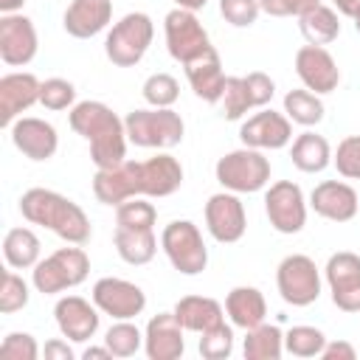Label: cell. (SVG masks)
<instances>
[{
  "mask_svg": "<svg viewBox=\"0 0 360 360\" xmlns=\"http://www.w3.org/2000/svg\"><path fill=\"white\" fill-rule=\"evenodd\" d=\"M70 127L90 143V160L96 169H110L127 160V127L104 101H79L70 107Z\"/></svg>",
  "mask_w": 360,
  "mask_h": 360,
  "instance_id": "obj_1",
  "label": "cell"
},
{
  "mask_svg": "<svg viewBox=\"0 0 360 360\" xmlns=\"http://www.w3.org/2000/svg\"><path fill=\"white\" fill-rule=\"evenodd\" d=\"M20 214L31 225H42L68 245H87L93 236L90 219L79 202L51 188H28L20 197Z\"/></svg>",
  "mask_w": 360,
  "mask_h": 360,
  "instance_id": "obj_2",
  "label": "cell"
},
{
  "mask_svg": "<svg viewBox=\"0 0 360 360\" xmlns=\"http://www.w3.org/2000/svg\"><path fill=\"white\" fill-rule=\"evenodd\" d=\"M90 276V256L82 245L59 248L31 267V284L42 295H56L79 287Z\"/></svg>",
  "mask_w": 360,
  "mask_h": 360,
  "instance_id": "obj_3",
  "label": "cell"
},
{
  "mask_svg": "<svg viewBox=\"0 0 360 360\" xmlns=\"http://www.w3.org/2000/svg\"><path fill=\"white\" fill-rule=\"evenodd\" d=\"M124 127H127L129 143H135L141 149H172L186 135L183 118L172 107L132 110V112H127Z\"/></svg>",
  "mask_w": 360,
  "mask_h": 360,
  "instance_id": "obj_4",
  "label": "cell"
},
{
  "mask_svg": "<svg viewBox=\"0 0 360 360\" xmlns=\"http://www.w3.org/2000/svg\"><path fill=\"white\" fill-rule=\"evenodd\" d=\"M152 37H155L152 17L143 11H129L110 28L104 39V53L115 68H135L146 56Z\"/></svg>",
  "mask_w": 360,
  "mask_h": 360,
  "instance_id": "obj_5",
  "label": "cell"
},
{
  "mask_svg": "<svg viewBox=\"0 0 360 360\" xmlns=\"http://www.w3.org/2000/svg\"><path fill=\"white\" fill-rule=\"evenodd\" d=\"M214 174H217V183L225 191L253 194V191H262L270 183V160L264 158L262 149L242 146V149H233V152L222 155L214 166Z\"/></svg>",
  "mask_w": 360,
  "mask_h": 360,
  "instance_id": "obj_6",
  "label": "cell"
},
{
  "mask_svg": "<svg viewBox=\"0 0 360 360\" xmlns=\"http://www.w3.org/2000/svg\"><path fill=\"white\" fill-rule=\"evenodd\" d=\"M160 248L169 264L183 276H200L208 267V248L191 219H172L160 231Z\"/></svg>",
  "mask_w": 360,
  "mask_h": 360,
  "instance_id": "obj_7",
  "label": "cell"
},
{
  "mask_svg": "<svg viewBox=\"0 0 360 360\" xmlns=\"http://www.w3.org/2000/svg\"><path fill=\"white\" fill-rule=\"evenodd\" d=\"M276 287L284 304L309 307L321 298V270L304 253H290L276 267Z\"/></svg>",
  "mask_w": 360,
  "mask_h": 360,
  "instance_id": "obj_8",
  "label": "cell"
},
{
  "mask_svg": "<svg viewBox=\"0 0 360 360\" xmlns=\"http://www.w3.org/2000/svg\"><path fill=\"white\" fill-rule=\"evenodd\" d=\"M163 34H166V48L169 56L180 65L197 59L200 53L211 51V37L202 28V22L197 20V11H186V8H172L163 20Z\"/></svg>",
  "mask_w": 360,
  "mask_h": 360,
  "instance_id": "obj_9",
  "label": "cell"
},
{
  "mask_svg": "<svg viewBox=\"0 0 360 360\" xmlns=\"http://www.w3.org/2000/svg\"><path fill=\"white\" fill-rule=\"evenodd\" d=\"M264 214L278 233H298L307 225V197L298 183L276 180L264 191Z\"/></svg>",
  "mask_w": 360,
  "mask_h": 360,
  "instance_id": "obj_10",
  "label": "cell"
},
{
  "mask_svg": "<svg viewBox=\"0 0 360 360\" xmlns=\"http://www.w3.org/2000/svg\"><path fill=\"white\" fill-rule=\"evenodd\" d=\"M90 298L112 321H132L146 309V292L138 284H132L127 278H115V276L98 278L93 284Z\"/></svg>",
  "mask_w": 360,
  "mask_h": 360,
  "instance_id": "obj_11",
  "label": "cell"
},
{
  "mask_svg": "<svg viewBox=\"0 0 360 360\" xmlns=\"http://www.w3.org/2000/svg\"><path fill=\"white\" fill-rule=\"evenodd\" d=\"M323 278L332 304L340 312H360V256L352 250H338L326 259Z\"/></svg>",
  "mask_w": 360,
  "mask_h": 360,
  "instance_id": "obj_12",
  "label": "cell"
},
{
  "mask_svg": "<svg viewBox=\"0 0 360 360\" xmlns=\"http://www.w3.org/2000/svg\"><path fill=\"white\" fill-rule=\"evenodd\" d=\"M205 228L219 245L239 242L248 231V217H245V205L239 194L233 191L211 194L205 202Z\"/></svg>",
  "mask_w": 360,
  "mask_h": 360,
  "instance_id": "obj_13",
  "label": "cell"
},
{
  "mask_svg": "<svg viewBox=\"0 0 360 360\" xmlns=\"http://www.w3.org/2000/svg\"><path fill=\"white\" fill-rule=\"evenodd\" d=\"M39 48V37L34 20L25 14H3L0 17V59L8 68H25Z\"/></svg>",
  "mask_w": 360,
  "mask_h": 360,
  "instance_id": "obj_14",
  "label": "cell"
},
{
  "mask_svg": "<svg viewBox=\"0 0 360 360\" xmlns=\"http://www.w3.org/2000/svg\"><path fill=\"white\" fill-rule=\"evenodd\" d=\"M295 73L301 84L318 96H326L340 84V68L323 45H301L295 51Z\"/></svg>",
  "mask_w": 360,
  "mask_h": 360,
  "instance_id": "obj_15",
  "label": "cell"
},
{
  "mask_svg": "<svg viewBox=\"0 0 360 360\" xmlns=\"http://www.w3.org/2000/svg\"><path fill=\"white\" fill-rule=\"evenodd\" d=\"M93 194L101 205H121L124 200L143 197L141 160H121L118 166L98 169L93 177Z\"/></svg>",
  "mask_w": 360,
  "mask_h": 360,
  "instance_id": "obj_16",
  "label": "cell"
},
{
  "mask_svg": "<svg viewBox=\"0 0 360 360\" xmlns=\"http://www.w3.org/2000/svg\"><path fill=\"white\" fill-rule=\"evenodd\" d=\"M242 146L250 149H284L292 141V121L276 110H259L239 127Z\"/></svg>",
  "mask_w": 360,
  "mask_h": 360,
  "instance_id": "obj_17",
  "label": "cell"
},
{
  "mask_svg": "<svg viewBox=\"0 0 360 360\" xmlns=\"http://www.w3.org/2000/svg\"><path fill=\"white\" fill-rule=\"evenodd\" d=\"M11 143L17 146V152H22L28 160H51L59 149V135L56 127L45 118H34V115H20L11 127Z\"/></svg>",
  "mask_w": 360,
  "mask_h": 360,
  "instance_id": "obj_18",
  "label": "cell"
},
{
  "mask_svg": "<svg viewBox=\"0 0 360 360\" xmlns=\"http://www.w3.org/2000/svg\"><path fill=\"white\" fill-rule=\"evenodd\" d=\"M98 312L101 309L82 295H62L53 307V318L62 338L73 343H84L98 332V318H101Z\"/></svg>",
  "mask_w": 360,
  "mask_h": 360,
  "instance_id": "obj_19",
  "label": "cell"
},
{
  "mask_svg": "<svg viewBox=\"0 0 360 360\" xmlns=\"http://www.w3.org/2000/svg\"><path fill=\"white\" fill-rule=\"evenodd\" d=\"M309 208L329 222H349L360 211V194L343 180H323L312 188Z\"/></svg>",
  "mask_w": 360,
  "mask_h": 360,
  "instance_id": "obj_20",
  "label": "cell"
},
{
  "mask_svg": "<svg viewBox=\"0 0 360 360\" xmlns=\"http://www.w3.org/2000/svg\"><path fill=\"white\" fill-rule=\"evenodd\" d=\"M183 323L174 312H158L143 329V352L149 360H177L186 352Z\"/></svg>",
  "mask_w": 360,
  "mask_h": 360,
  "instance_id": "obj_21",
  "label": "cell"
},
{
  "mask_svg": "<svg viewBox=\"0 0 360 360\" xmlns=\"http://www.w3.org/2000/svg\"><path fill=\"white\" fill-rule=\"evenodd\" d=\"M42 82L28 70H14L0 79V124L11 127L28 107L39 101Z\"/></svg>",
  "mask_w": 360,
  "mask_h": 360,
  "instance_id": "obj_22",
  "label": "cell"
},
{
  "mask_svg": "<svg viewBox=\"0 0 360 360\" xmlns=\"http://www.w3.org/2000/svg\"><path fill=\"white\" fill-rule=\"evenodd\" d=\"M112 20V0H70L62 25L76 39H90L101 34Z\"/></svg>",
  "mask_w": 360,
  "mask_h": 360,
  "instance_id": "obj_23",
  "label": "cell"
},
{
  "mask_svg": "<svg viewBox=\"0 0 360 360\" xmlns=\"http://www.w3.org/2000/svg\"><path fill=\"white\" fill-rule=\"evenodd\" d=\"M183 68H186V79H188V84H191L197 98H202L208 104L222 101V90H225V79L228 76L222 73V62H219L217 48L200 53L197 59L186 62Z\"/></svg>",
  "mask_w": 360,
  "mask_h": 360,
  "instance_id": "obj_24",
  "label": "cell"
},
{
  "mask_svg": "<svg viewBox=\"0 0 360 360\" xmlns=\"http://www.w3.org/2000/svg\"><path fill=\"white\" fill-rule=\"evenodd\" d=\"M141 186L143 197H169L183 186V166L174 155L158 152L149 160H141Z\"/></svg>",
  "mask_w": 360,
  "mask_h": 360,
  "instance_id": "obj_25",
  "label": "cell"
},
{
  "mask_svg": "<svg viewBox=\"0 0 360 360\" xmlns=\"http://www.w3.org/2000/svg\"><path fill=\"white\" fill-rule=\"evenodd\" d=\"M225 312H228V318L236 329H253V326L264 323L267 301H264L262 290L242 284V287H233L225 295Z\"/></svg>",
  "mask_w": 360,
  "mask_h": 360,
  "instance_id": "obj_26",
  "label": "cell"
},
{
  "mask_svg": "<svg viewBox=\"0 0 360 360\" xmlns=\"http://www.w3.org/2000/svg\"><path fill=\"white\" fill-rule=\"evenodd\" d=\"M172 312L177 315V321L183 323L186 332H197V335H202V332H208L225 321L222 304L208 298V295H186L174 304Z\"/></svg>",
  "mask_w": 360,
  "mask_h": 360,
  "instance_id": "obj_27",
  "label": "cell"
},
{
  "mask_svg": "<svg viewBox=\"0 0 360 360\" xmlns=\"http://www.w3.org/2000/svg\"><path fill=\"white\" fill-rule=\"evenodd\" d=\"M112 242H115V250H118L121 262H127L132 267L149 264L158 253L155 228H121V225H115Z\"/></svg>",
  "mask_w": 360,
  "mask_h": 360,
  "instance_id": "obj_28",
  "label": "cell"
},
{
  "mask_svg": "<svg viewBox=\"0 0 360 360\" xmlns=\"http://www.w3.org/2000/svg\"><path fill=\"white\" fill-rule=\"evenodd\" d=\"M290 158H292V166L298 172L318 174L332 163V146H329V141L323 135L307 129V132L295 135V141L290 146Z\"/></svg>",
  "mask_w": 360,
  "mask_h": 360,
  "instance_id": "obj_29",
  "label": "cell"
},
{
  "mask_svg": "<svg viewBox=\"0 0 360 360\" xmlns=\"http://www.w3.org/2000/svg\"><path fill=\"white\" fill-rule=\"evenodd\" d=\"M298 31L301 37L309 42V45H329L338 39L340 34V20H338V11L332 6H312L309 11H304L298 17Z\"/></svg>",
  "mask_w": 360,
  "mask_h": 360,
  "instance_id": "obj_30",
  "label": "cell"
},
{
  "mask_svg": "<svg viewBox=\"0 0 360 360\" xmlns=\"http://www.w3.org/2000/svg\"><path fill=\"white\" fill-rule=\"evenodd\" d=\"M42 245L31 228H11L3 236V259L14 270H28L39 262Z\"/></svg>",
  "mask_w": 360,
  "mask_h": 360,
  "instance_id": "obj_31",
  "label": "cell"
},
{
  "mask_svg": "<svg viewBox=\"0 0 360 360\" xmlns=\"http://www.w3.org/2000/svg\"><path fill=\"white\" fill-rule=\"evenodd\" d=\"M242 352L248 360H278L284 354V332L276 323H259L245 329Z\"/></svg>",
  "mask_w": 360,
  "mask_h": 360,
  "instance_id": "obj_32",
  "label": "cell"
},
{
  "mask_svg": "<svg viewBox=\"0 0 360 360\" xmlns=\"http://www.w3.org/2000/svg\"><path fill=\"white\" fill-rule=\"evenodd\" d=\"M323 112L326 110H323L321 96L312 93V90H307V87L290 90L284 96V115L292 124H298V127H315V124H321L323 121Z\"/></svg>",
  "mask_w": 360,
  "mask_h": 360,
  "instance_id": "obj_33",
  "label": "cell"
},
{
  "mask_svg": "<svg viewBox=\"0 0 360 360\" xmlns=\"http://www.w3.org/2000/svg\"><path fill=\"white\" fill-rule=\"evenodd\" d=\"M326 335L318 326H290L284 332V352L292 357H321Z\"/></svg>",
  "mask_w": 360,
  "mask_h": 360,
  "instance_id": "obj_34",
  "label": "cell"
},
{
  "mask_svg": "<svg viewBox=\"0 0 360 360\" xmlns=\"http://www.w3.org/2000/svg\"><path fill=\"white\" fill-rule=\"evenodd\" d=\"M104 346L112 352V357H132L138 349H143V332L132 321H115L104 335Z\"/></svg>",
  "mask_w": 360,
  "mask_h": 360,
  "instance_id": "obj_35",
  "label": "cell"
},
{
  "mask_svg": "<svg viewBox=\"0 0 360 360\" xmlns=\"http://www.w3.org/2000/svg\"><path fill=\"white\" fill-rule=\"evenodd\" d=\"M155 222H158V208L143 197H132L115 205V225L121 228H155Z\"/></svg>",
  "mask_w": 360,
  "mask_h": 360,
  "instance_id": "obj_36",
  "label": "cell"
},
{
  "mask_svg": "<svg viewBox=\"0 0 360 360\" xmlns=\"http://www.w3.org/2000/svg\"><path fill=\"white\" fill-rule=\"evenodd\" d=\"M248 110H253V101L245 84V76H228L222 90V115L228 121H239L248 115Z\"/></svg>",
  "mask_w": 360,
  "mask_h": 360,
  "instance_id": "obj_37",
  "label": "cell"
},
{
  "mask_svg": "<svg viewBox=\"0 0 360 360\" xmlns=\"http://www.w3.org/2000/svg\"><path fill=\"white\" fill-rule=\"evenodd\" d=\"M141 93H143V101L149 107H172L177 101V96H180V84H177V79L172 73H152L143 82Z\"/></svg>",
  "mask_w": 360,
  "mask_h": 360,
  "instance_id": "obj_38",
  "label": "cell"
},
{
  "mask_svg": "<svg viewBox=\"0 0 360 360\" xmlns=\"http://www.w3.org/2000/svg\"><path fill=\"white\" fill-rule=\"evenodd\" d=\"M28 298H31V292H28L25 278L17 276L14 267L6 270L3 273V284H0V312L3 315H11V312L25 309L28 307Z\"/></svg>",
  "mask_w": 360,
  "mask_h": 360,
  "instance_id": "obj_39",
  "label": "cell"
},
{
  "mask_svg": "<svg viewBox=\"0 0 360 360\" xmlns=\"http://www.w3.org/2000/svg\"><path fill=\"white\" fill-rule=\"evenodd\" d=\"M231 352H233V326H228L225 321L200 335V354L205 360H225L231 357Z\"/></svg>",
  "mask_w": 360,
  "mask_h": 360,
  "instance_id": "obj_40",
  "label": "cell"
},
{
  "mask_svg": "<svg viewBox=\"0 0 360 360\" xmlns=\"http://www.w3.org/2000/svg\"><path fill=\"white\" fill-rule=\"evenodd\" d=\"M39 104L45 110H53V112L73 107L76 104V87H73V82L59 79V76L45 79L42 82V90H39Z\"/></svg>",
  "mask_w": 360,
  "mask_h": 360,
  "instance_id": "obj_41",
  "label": "cell"
},
{
  "mask_svg": "<svg viewBox=\"0 0 360 360\" xmlns=\"http://www.w3.org/2000/svg\"><path fill=\"white\" fill-rule=\"evenodd\" d=\"M332 163H335L340 177L360 180V135H346L338 143V149L332 155Z\"/></svg>",
  "mask_w": 360,
  "mask_h": 360,
  "instance_id": "obj_42",
  "label": "cell"
},
{
  "mask_svg": "<svg viewBox=\"0 0 360 360\" xmlns=\"http://www.w3.org/2000/svg\"><path fill=\"white\" fill-rule=\"evenodd\" d=\"M219 14L233 28H250L262 14V3L259 0H219Z\"/></svg>",
  "mask_w": 360,
  "mask_h": 360,
  "instance_id": "obj_43",
  "label": "cell"
},
{
  "mask_svg": "<svg viewBox=\"0 0 360 360\" xmlns=\"http://www.w3.org/2000/svg\"><path fill=\"white\" fill-rule=\"evenodd\" d=\"M0 357H6V360H37L39 357L37 338L28 335V332H8L0 343Z\"/></svg>",
  "mask_w": 360,
  "mask_h": 360,
  "instance_id": "obj_44",
  "label": "cell"
},
{
  "mask_svg": "<svg viewBox=\"0 0 360 360\" xmlns=\"http://www.w3.org/2000/svg\"><path fill=\"white\" fill-rule=\"evenodd\" d=\"M245 84H248V93H250V101H253V110L259 107H267L270 101H273V96H276V82L267 76V73H262V70H253V73H248L245 76Z\"/></svg>",
  "mask_w": 360,
  "mask_h": 360,
  "instance_id": "obj_45",
  "label": "cell"
},
{
  "mask_svg": "<svg viewBox=\"0 0 360 360\" xmlns=\"http://www.w3.org/2000/svg\"><path fill=\"white\" fill-rule=\"evenodd\" d=\"M259 3H262V11L270 17H301L321 0H259Z\"/></svg>",
  "mask_w": 360,
  "mask_h": 360,
  "instance_id": "obj_46",
  "label": "cell"
},
{
  "mask_svg": "<svg viewBox=\"0 0 360 360\" xmlns=\"http://www.w3.org/2000/svg\"><path fill=\"white\" fill-rule=\"evenodd\" d=\"M357 352L349 340H326L323 352H321V360H354Z\"/></svg>",
  "mask_w": 360,
  "mask_h": 360,
  "instance_id": "obj_47",
  "label": "cell"
},
{
  "mask_svg": "<svg viewBox=\"0 0 360 360\" xmlns=\"http://www.w3.org/2000/svg\"><path fill=\"white\" fill-rule=\"evenodd\" d=\"M42 354H45V360H73V349L68 346V338L65 340H48Z\"/></svg>",
  "mask_w": 360,
  "mask_h": 360,
  "instance_id": "obj_48",
  "label": "cell"
},
{
  "mask_svg": "<svg viewBox=\"0 0 360 360\" xmlns=\"http://www.w3.org/2000/svg\"><path fill=\"white\" fill-rule=\"evenodd\" d=\"M332 3H335V11L343 17H354L360 11V0H332Z\"/></svg>",
  "mask_w": 360,
  "mask_h": 360,
  "instance_id": "obj_49",
  "label": "cell"
},
{
  "mask_svg": "<svg viewBox=\"0 0 360 360\" xmlns=\"http://www.w3.org/2000/svg\"><path fill=\"white\" fill-rule=\"evenodd\" d=\"M82 357H84V360H90V357H112V352H110L107 346H87V349L82 352Z\"/></svg>",
  "mask_w": 360,
  "mask_h": 360,
  "instance_id": "obj_50",
  "label": "cell"
},
{
  "mask_svg": "<svg viewBox=\"0 0 360 360\" xmlns=\"http://www.w3.org/2000/svg\"><path fill=\"white\" fill-rule=\"evenodd\" d=\"M25 0H0V14H20Z\"/></svg>",
  "mask_w": 360,
  "mask_h": 360,
  "instance_id": "obj_51",
  "label": "cell"
},
{
  "mask_svg": "<svg viewBox=\"0 0 360 360\" xmlns=\"http://www.w3.org/2000/svg\"><path fill=\"white\" fill-rule=\"evenodd\" d=\"M205 3L208 0H174V6L186 8V11H200V8H205Z\"/></svg>",
  "mask_w": 360,
  "mask_h": 360,
  "instance_id": "obj_52",
  "label": "cell"
},
{
  "mask_svg": "<svg viewBox=\"0 0 360 360\" xmlns=\"http://www.w3.org/2000/svg\"><path fill=\"white\" fill-rule=\"evenodd\" d=\"M352 20H354V31H357V34H360V11H357V14H354V17H352Z\"/></svg>",
  "mask_w": 360,
  "mask_h": 360,
  "instance_id": "obj_53",
  "label": "cell"
}]
</instances>
